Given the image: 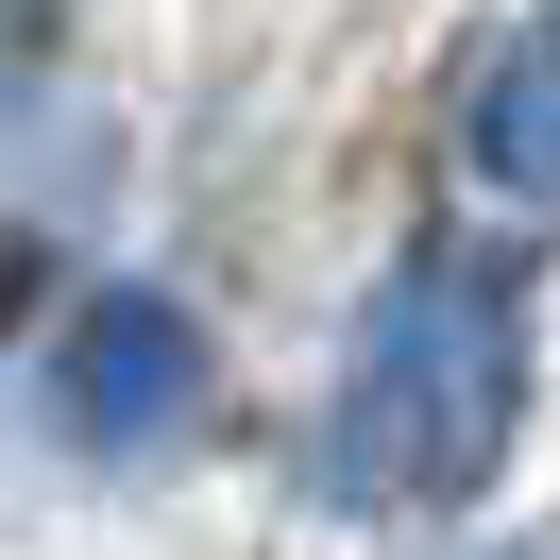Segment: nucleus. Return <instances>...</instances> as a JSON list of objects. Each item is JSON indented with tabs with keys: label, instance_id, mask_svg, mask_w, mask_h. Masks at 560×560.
Wrapping results in <instances>:
<instances>
[{
	"label": "nucleus",
	"instance_id": "nucleus-3",
	"mask_svg": "<svg viewBox=\"0 0 560 560\" xmlns=\"http://www.w3.org/2000/svg\"><path fill=\"white\" fill-rule=\"evenodd\" d=\"M458 171H476L492 205L560 221V0H544V18H510L492 69L458 85Z\"/></svg>",
	"mask_w": 560,
	"mask_h": 560
},
{
	"label": "nucleus",
	"instance_id": "nucleus-4",
	"mask_svg": "<svg viewBox=\"0 0 560 560\" xmlns=\"http://www.w3.org/2000/svg\"><path fill=\"white\" fill-rule=\"evenodd\" d=\"M18 306H35V255H18V238H0V340H18Z\"/></svg>",
	"mask_w": 560,
	"mask_h": 560
},
{
	"label": "nucleus",
	"instance_id": "nucleus-1",
	"mask_svg": "<svg viewBox=\"0 0 560 560\" xmlns=\"http://www.w3.org/2000/svg\"><path fill=\"white\" fill-rule=\"evenodd\" d=\"M526 442V272L492 238H408L340 340L323 492L340 510H476Z\"/></svg>",
	"mask_w": 560,
	"mask_h": 560
},
{
	"label": "nucleus",
	"instance_id": "nucleus-2",
	"mask_svg": "<svg viewBox=\"0 0 560 560\" xmlns=\"http://www.w3.org/2000/svg\"><path fill=\"white\" fill-rule=\"evenodd\" d=\"M205 390H221V357H205V323H187V289H153V272L85 289L69 340H51V424H69L85 458L187 442V424H205Z\"/></svg>",
	"mask_w": 560,
	"mask_h": 560
}]
</instances>
